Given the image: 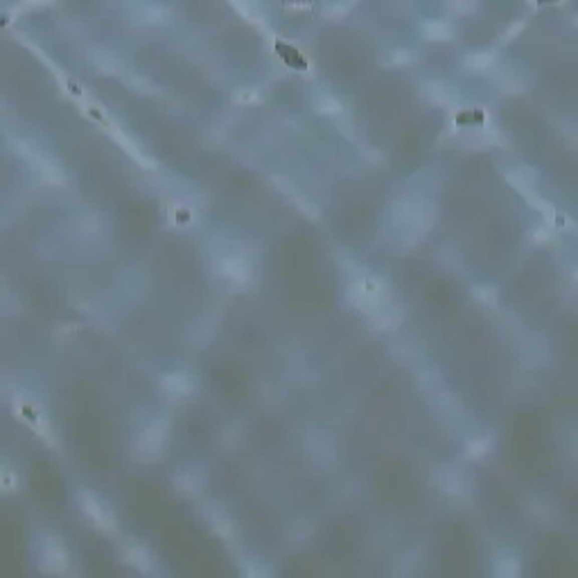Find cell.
Returning <instances> with one entry per match:
<instances>
[{
  "label": "cell",
  "mask_w": 578,
  "mask_h": 578,
  "mask_svg": "<svg viewBox=\"0 0 578 578\" xmlns=\"http://www.w3.org/2000/svg\"><path fill=\"white\" fill-rule=\"evenodd\" d=\"M163 441H165V423H163V420H158V423H154L140 436L138 447H140L145 454H158V450L163 447Z\"/></svg>",
  "instance_id": "obj_1"
},
{
  "label": "cell",
  "mask_w": 578,
  "mask_h": 578,
  "mask_svg": "<svg viewBox=\"0 0 578 578\" xmlns=\"http://www.w3.org/2000/svg\"><path fill=\"white\" fill-rule=\"evenodd\" d=\"M163 389L167 393H172V396H185V393H190L192 391V384H190V379L185 377V375H178V373H174V375H165L163 377Z\"/></svg>",
  "instance_id": "obj_4"
},
{
  "label": "cell",
  "mask_w": 578,
  "mask_h": 578,
  "mask_svg": "<svg viewBox=\"0 0 578 578\" xmlns=\"http://www.w3.org/2000/svg\"><path fill=\"white\" fill-rule=\"evenodd\" d=\"M450 10H461V12H470V10H474V5H450Z\"/></svg>",
  "instance_id": "obj_17"
},
{
  "label": "cell",
  "mask_w": 578,
  "mask_h": 578,
  "mask_svg": "<svg viewBox=\"0 0 578 578\" xmlns=\"http://www.w3.org/2000/svg\"><path fill=\"white\" fill-rule=\"evenodd\" d=\"M350 7H352V3H348V5H330V7H325V14H328L330 19H337L339 14H346Z\"/></svg>",
  "instance_id": "obj_14"
},
{
  "label": "cell",
  "mask_w": 578,
  "mask_h": 578,
  "mask_svg": "<svg viewBox=\"0 0 578 578\" xmlns=\"http://www.w3.org/2000/svg\"><path fill=\"white\" fill-rule=\"evenodd\" d=\"M219 269H222V273L231 276L233 280H237V282H244L246 278H249V269H246V264L242 262V260H235V258L222 260V262H219Z\"/></svg>",
  "instance_id": "obj_5"
},
{
  "label": "cell",
  "mask_w": 578,
  "mask_h": 578,
  "mask_svg": "<svg viewBox=\"0 0 578 578\" xmlns=\"http://www.w3.org/2000/svg\"><path fill=\"white\" fill-rule=\"evenodd\" d=\"M113 138L120 142V147H122L124 151H129V156H131V158H136L140 165H147V167H151V160L147 158V156H142V154H140V149H138V147L133 145L131 138H127L122 131H118V129H113Z\"/></svg>",
  "instance_id": "obj_7"
},
{
  "label": "cell",
  "mask_w": 578,
  "mask_h": 578,
  "mask_svg": "<svg viewBox=\"0 0 578 578\" xmlns=\"http://www.w3.org/2000/svg\"><path fill=\"white\" fill-rule=\"evenodd\" d=\"M429 97H432L434 102H438V104H443V102H447V95H445V91H441V86H438V84H429Z\"/></svg>",
  "instance_id": "obj_13"
},
{
  "label": "cell",
  "mask_w": 578,
  "mask_h": 578,
  "mask_svg": "<svg viewBox=\"0 0 578 578\" xmlns=\"http://www.w3.org/2000/svg\"><path fill=\"white\" fill-rule=\"evenodd\" d=\"M233 7H235V10H240L242 14H244L249 21H253V16H255V7H251V5H242V3H233Z\"/></svg>",
  "instance_id": "obj_15"
},
{
  "label": "cell",
  "mask_w": 578,
  "mask_h": 578,
  "mask_svg": "<svg viewBox=\"0 0 578 578\" xmlns=\"http://www.w3.org/2000/svg\"><path fill=\"white\" fill-rule=\"evenodd\" d=\"M474 296H477L481 303H490V305L497 303V294L492 287H474Z\"/></svg>",
  "instance_id": "obj_9"
},
{
  "label": "cell",
  "mask_w": 578,
  "mask_h": 578,
  "mask_svg": "<svg viewBox=\"0 0 578 578\" xmlns=\"http://www.w3.org/2000/svg\"><path fill=\"white\" fill-rule=\"evenodd\" d=\"M407 52H396V57H393V64H409L411 57H405Z\"/></svg>",
  "instance_id": "obj_16"
},
{
  "label": "cell",
  "mask_w": 578,
  "mask_h": 578,
  "mask_svg": "<svg viewBox=\"0 0 578 578\" xmlns=\"http://www.w3.org/2000/svg\"><path fill=\"white\" fill-rule=\"evenodd\" d=\"M488 445H490V441H488V438H479V441H472V443H470L468 450L472 452L474 456H479V454H483V452H488Z\"/></svg>",
  "instance_id": "obj_12"
},
{
  "label": "cell",
  "mask_w": 578,
  "mask_h": 578,
  "mask_svg": "<svg viewBox=\"0 0 578 578\" xmlns=\"http://www.w3.org/2000/svg\"><path fill=\"white\" fill-rule=\"evenodd\" d=\"M32 160H34V169H37L39 174H41V178L43 181H48V183H55V185H61L64 183V174L59 172V167H57L52 160H46V158H41L39 154H32Z\"/></svg>",
  "instance_id": "obj_2"
},
{
  "label": "cell",
  "mask_w": 578,
  "mask_h": 578,
  "mask_svg": "<svg viewBox=\"0 0 578 578\" xmlns=\"http://www.w3.org/2000/svg\"><path fill=\"white\" fill-rule=\"evenodd\" d=\"M142 14L147 16V21H160V19H165V7H158V5H149V7H145V12Z\"/></svg>",
  "instance_id": "obj_11"
},
{
  "label": "cell",
  "mask_w": 578,
  "mask_h": 578,
  "mask_svg": "<svg viewBox=\"0 0 578 578\" xmlns=\"http://www.w3.org/2000/svg\"><path fill=\"white\" fill-rule=\"evenodd\" d=\"M82 501H84V510H86L88 515H91L93 522H95L97 526H102V528L111 526V517L106 515V510L102 508V506L97 504V501L93 499L91 495H86V492H84V495H82Z\"/></svg>",
  "instance_id": "obj_3"
},
{
  "label": "cell",
  "mask_w": 578,
  "mask_h": 578,
  "mask_svg": "<svg viewBox=\"0 0 578 578\" xmlns=\"http://www.w3.org/2000/svg\"><path fill=\"white\" fill-rule=\"evenodd\" d=\"M425 37L436 39V41H445V39L454 37V28H452L447 21H434V23L425 25Z\"/></svg>",
  "instance_id": "obj_6"
},
{
  "label": "cell",
  "mask_w": 578,
  "mask_h": 578,
  "mask_svg": "<svg viewBox=\"0 0 578 578\" xmlns=\"http://www.w3.org/2000/svg\"><path fill=\"white\" fill-rule=\"evenodd\" d=\"M492 64V52H474L465 59V66L472 70H483Z\"/></svg>",
  "instance_id": "obj_8"
},
{
  "label": "cell",
  "mask_w": 578,
  "mask_h": 578,
  "mask_svg": "<svg viewBox=\"0 0 578 578\" xmlns=\"http://www.w3.org/2000/svg\"><path fill=\"white\" fill-rule=\"evenodd\" d=\"M339 109H341V104H339L337 100H332V97H323V100L319 102V111L325 115H334L339 113Z\"/></svg>",
  "instance_id": "obj_10"
}]
</instances>
